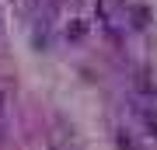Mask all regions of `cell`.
Masks as SVG:
<instances>
[{"label":"cell","instance_id":"2","mask_svg":"<svg viewBox=\"0 0 157 150\" xmlns=\"http://www.w3.org/2000/svg\"><path fill=\"white\" fill-rule=\"evenodd\" d=\"M7 136V105H4V94H0V143Z\"/></svg>","mask_w":157,"mask_h":150},{"label":"cell","instance_id":"3","mask_svg":"<svg viewBox=\"0 0 157 150\" xmlns=\"http://www.w3.org/2000/svg\"><path fill=\"white\" fill-rule=\"evenodd\" d=\"M67 39H84V25H80V21H73V25L67 28Z\"/></svg>","mask_w":157,"mask_h":150},{"label":"cell","instance_id":"1","mask_svg":"<svg viewBox=\"0 0 157 150\" xmlns=\"http://www.w3.org/2000/svg\"><path fill=\"white\" fill-rule=\"evenodd\" d=\"M133 91H136V94H143V98H154V80H150V73H147V70H136Z\"/></svg>","mask_w":157,"mask_h":150}]
</instances>
